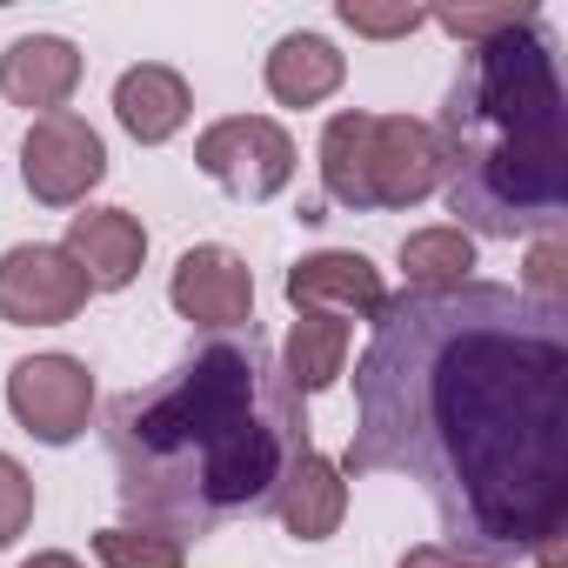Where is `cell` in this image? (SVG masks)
I'll return each instance as SVG.
<instances>
[{"label":"cell","instance_id":"e0dca14e","mask_svg":"<svg viewBox=\"0 0 568 568\" xmlns=\"http://www.w3.org/2000/svg\"><path fill=\"white\" fill-rule=\"evenodd\" d=\"M348 348H355V322L342 315H302L288 328V355H281V375H288L302 395H322L348 375Z\"/></svg>","mask_w":568,"mask_h":568},{"label":"cell","instance_id":"52a82bcc","mask_svg":"<svg viewBox=\"0 0 568 568\" xmlns=\"http://www.w3.org/2000/svg\"><path fill=\"white\" fill-rule=\"evenodd\" d=\"M88 274L54 241H21L0 254V322L8 328H61L88 308Z\"/></svg>","mask_w":568,"mask_h":568},{"label":"cell","instance_id":"7c38bea8","mask_svg":"<svg viewBox=\"0 0 568 568\" xmlns=\"http://www.w3.org/2000/svg\"><path fill=\"white\" fill-rule=\"evenodd\" d=\"M81 88V48L68 34H21L8 54H0V94L14 108H41V114H61Z\"/></svg>","mask_w":568,"mask_h":568},{"label":"cell","instance_id":"3957f363","mask_svg":"<svg viewBox=\"0 0 568 568\" xmlns=\"http://www.w3.org/2000/svg\"><path fill=\"white\" fill-rule=\"evenodd\" d=\"M442 194L455 227L475 241L555 234L568 207V101L555 68L548 14L462 54L442 121Z\"/></svg>","mask_w":568,"mask_h":568},{"label":"cell","instance_id":"8992f818","mask_svg":"<svg viewBox=\"0 0 568 568\" xmlns=\"http://www.w3.org/2000/svg\"><path fill=\"white\" fill-rule=\"evenodd\" d=\"M21 181L41 207H81L108 181V141L81 114H41L21 141Z\"/></svg>","mask_w":568,"mask_h":568},{"label":"cell","instance_id":"7a4b0ae2","mask_svg":"<svg viewBox=\"0 0 568 568\" xmlns=\"http://www.w3.org/2000/svg\"><path fill=\"white\" fill-rule=\"evenodd\" d=\"M101 435L128 521L181 541L274 508L281 475L315 448L302 388L281 375L261 328L207 335L148 388L114 395Z\"/></svg>","mask_w":568,"mask_h":568},{"label":"cell","instance_id":"ffe728a7","mask_svg":"<svg viewBox=\"0 0 568 568\" xmlns=\"http://www.w3.org/2000/svg\"><path fill=\"white\" fill-rule=\"evenodd\" d=\"M515 295H528L535 308H568V241H561V227L555 234H535Z\"/></svg>","mask_w":568,"mask_h":568},{"label":"cell","instance_id":"2e32d148","mask_svg":"<svg viewBox=\"0 0 568 568\" xmlns=\"http://www.w3.org/2000/svg\"><path fill=\"white\" fill-rule=\"evenodd\" d=\"M462 281H475V241L455 221L415 227L402 241V295H448Z\"/></svg>","mask_w":568,"mask_h":568},{"label":"cell","instance_id":"9c48e42d","mask_svg":"<svg viewBox=\"0 0 568 568\" xmlns=\"http://www.w3.org/2000/svg\"><path fill=\"white\" fill-rule=\"evenodd\" d=\"M168 302L181 322L194 328H214V335H234V328H254V267L221 247V241H201L174 261L168 274Z\"/></svg>","mask_w":568,"mask_h":568},{"label":"cell","instance_id":"5b68a950","mask_svg":"<svg viewBox=\"0 0 568 568\" xmlns=\"http://www.w3.org/2000/svg\"><path fill=\"white\" fill-rule=\"evenodd\" d=\"M194 168L214 187H227L234 201H274L295 181V134L274 114H227V121L201 128Z\"/></svg>","mask_w":568,"mask_h":568},{"label":"cell","instance_id":"4fadbf2b","mask_svg":"<svg viewBox=\"0 0 568 568\" xmlns=\"http://www.w3.org/2000/svg\"><path fill=\"white\" fill-rule=\"evenodd\" d=\"M187 114H194V94H187V81H181L174 68H161V61H141V68H128V74L114 81V121H121L141 148L174 141V134L187 128Z\"/></svg>","mask_w":568,"mask_h":568},{"label":"cell","instance_id":"cb8c5ba5","mask_svg":"<svg viewBox=\"0 0 568 568\" xmlns=\"http://www.w3.org/2000/svg\"><path fill=\"white\" fill-rule=\"evenodd\" d=\"M21 568H81V561H74L68 548H41V555H28Z\"/></svg>","mask_w":568,"mask_h":568},{"label":"cell","instance_id":"9a60e30c","mask_svg":"<svg viewBox=\"0 0 568 568\" xmlns=\"http://www.w3.org/2000/svg\"><path fill=\"white\" fill-rule=\"evenodd\" d=\"M261 81H267V94L281 101V108H322L342 81H348V61H342V48L328 41V34H281L274 48H267V68H261Z\"/></svg>","mask_w":568,"mask_h":568},{"label":"cell","instance_id":"30bf717a","mask_svg":"<svg viewBox=\"0 0 568 568\" xmlns=\"http://www.w3.org/2000/svg\"><path fill=\"white\" fill-rule=\"evenodd\" d=\"M281 295L295 302V315H342V322H375L388 308V281L368 254L355 247H315L288 267V281H281Z\"/></svg>","mask_w":568,"mask_h":568},{"label":"cell","instance_id":"5bb4252c","mask_svg":"<svg viewBox=\"0 0 568 568\" xmlns=\"http://www.w3.org/2000/svg\"><path fill=\"white\" fill-rule=\"evenodd\" d=\"M274 515H281V528H288L295 541H328V535L342 528V515H348V481H342V468H335L322 448H308L288 475H281Z\"/></svg>","mask_w":568,"mask_h":568},{"label":"cell","instance_id":"277c9868","mask_svg":"<svg viewBox=\"0 0 568 568\" xmlns=\"http://www.w3.org/2000/svg\"><path fill=\"white\" fill-rule=\"evenodd\" d=\"M322 187L342 207H415L442 194V141L415 114L342 108L322 128Z\"/></svg>","mask_w":568,"mask_h":568},{"label":"cell","instance_id":"7402d4cb","mask_svg":"<svg viewBox=\"0 0 568 568\" xmlns=\"http://www.w3.org/2000/svg\"><path fill=\"white\" fill-rule=\"evenodd\" d=\"M34 521V475L0 448V548H14Z\"/></svg>","mask_w":568,"mask_h":568},{"label":"cell","instance_id":"ba28073f","mask_svg":"<svg viewBox=\"0 0 568 568\" xmlns=\"http://www.w3.org/2000/svg\"><path fill=\"white\" fill-rule=\"evenodd\" d=\"M8 408L14 422L48 442V448H68L74 435H88V415H94V375L88 362L74 355H28L8 368Z\"/></svg>","mask_w":568,"mask_h":568},{"label":"cell","instance_id":"8fae6325","mask_svg":"<svg viewBox=\"0 0 568 568\" xmlns=\"http://www.w3.org/2000/svg\"><path fill=\"white\" fill-rule=\"evenodd\" d=\"M61 247L88 274L94 295H121V288H134V274L148 261V227L128 207H88V214L68 221V241Z\"/></svg>","mask_w":568,"mask_h":568},{"label":"cell","instance_id":"44dd1931","mask_svg":"<svg viewBox=\"0 0 568 568\" xmlns=\"http://www.w3.org/2000/svg\"><path fill=\"white\" fill-rule=\"evenodd\" d=\"M342 28L368 34V41H402L415 28H428V8H408V0H395V8H375V0H342Z\"/></svg>","mask_w":568,"mask_h":568},{"label":"cell","instance_id":"6da1fadb","mask_svg":"<svg viewBox=\"0 0 568 568\" xmlns=\"http://www.w3.org/2000/svg\"><path fill=\"white\" fill-rule=\"evenodd\" d=\"M568 308L501 281L388 295L355 362L342 481L408 475L435 501L442 548L475 568H568Z\"/></svg>","mask_w":568,"mask_h":568},{"label":"cell","instance_id":"603a6c76","mask_svg":"<svg viewBox=\"0 0 568 568\" xmlns=\"http://www.w3.org/2000/svg\"><path fill=\"white\" fill-rule=\"evenodd\" d=\"M395 568H475V561H462L455 548H442V541H428V548H408Z\"/></svg>","mask_w":568,"mask_h":568},{"label":"cell","instance_id":"d6986e66","mask_svg":"<svg viewBox=\"0 0 568 568\" xmlns=\"http://www.w3.org/2000/svg\"><path fill=\"white\" fill-rule=\"evenodd\" d=\"M528 14H541V8H528V0H495V8H428V28L455 34L462 48H481V41L508 34V28H521Z\"/></svg>","mask_w":568,"mask_h":568},{"label":"cell","instance_id":"ac0fdd59","mask_svg":"<svg viewBox=\"0 0 568 568\" xmlns=\"http://www.w3.org/2000/svg\"><path fill=\"white\" fill-rule=\"evenodd\" d=\"M94 561L101 568H187V541L148 521H114L94 535Z\"/></svg>","mask_w":568,"mask_h":568}]
</instances>
